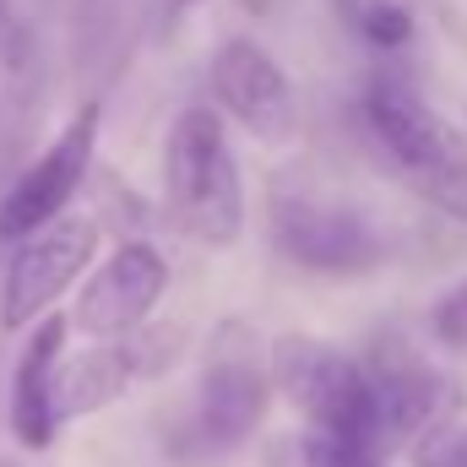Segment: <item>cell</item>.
<instances>
[{
  "label": "cell",
  "mask_w": 467,
  "mask_h": 467,
  "mask_svg": "<svg viewBox=\"0 0 467 467\" xmlns=\"http://www.w3.org/2000/svg\"><path fill=\"white\" fill-rule=\"evenodd\" d=\"M364 115L369 130L380 136V147L419 180V191L430 202H441L446 213L467 218V136L446 115H435L424 104V93L397 77V71H375L364 88Z\"/></svg>",
  "instance_id": "7a4b0ae2"
},
{
  "label": "cell",
  "mask_w": 467,
  "mask_h": 467,
  "mask_svg": "<svg viewBox=\"0 0 467 467\" xmlns=\"http://www.w3.org/2000/svg\"><path fill=\"white\" fill-rule=\"evenodd\" d=\"M272 402V358L244 321H223L202 353L196 375V435L213 451L244 446Z\"/></svg>",
  "instance_id": "277c9868"
},
{
  "label": "cell",
  "mask_w": 467,
  "mask_h": 467,
  "mask_svg": "<svg viewBox=\"0 0 467 467\" xmlns=\"http://www.w3.org/2000/svg\"><path fill=\"white\" fill-rule=\"evenodd\" d=\"M163 294H169V261L147 239H125L88 272V283L71 305V327L93 343L136 337Z\"/></svg>",
  "instance_id": "52a82bcc"
},
{
  "label": "cell",
  "mask_w": 467,
  "mask_h": 467,
  "mask_svg": "<svg viewBox=\"0 0 467 467\" xmlns=\"http://www.w3.org/2000/svg\"><path fill=\"white\" fill-rule=\"evenodd\" d=\"M266 358H272V391L288 408H299L316 435L375 451V397H369L364 358L332 348L321 337H305V332H283L266 348Z\"/></svg>",
  "instance_id": "3957f363"
},
{
  "label": "cell",
  "mask_w": 467,
  "mask_h": 467,
  "mask_svg": "<svg viewBox=\"0 0 467 467\" xmlns=\"http://www.w3.org/2000/svg\"><path fill=\"white\" fill-rule=\"evenodd\" d=\"M272 244L321 277H358L369 266H380L386 244L375 223L353 207L337 202H316V196H272Z\"/></svg>",
  "instance_id": "ba28073f"
},
{
  "label": "cell",
  "mask_w": 467,
  "mask_h": 467,
  "mask_svg": "<svg viewBox=\"0 0 467 467\" xmlns=\"http://www.w3.org/2000/svg\"><path fill=\"white\" fill-rule=\"evenodd\" d=\"M93 255H99V223L82 218V213L22 239L5 261V277H0V327L22 332V327L49 321L55 299L71 294L77 277H88Z\"/></svg>",
  "instance_id": "8992f818"
},
{
  "label": "cell",
  "mask_w": 467,
  "mask_h": 467,
  "mask_svg": "<svg viewBox=\"0 0 467 467\" xmlns=\"http://www.w3.org/2000/svg\"><path fill=\"white\" fill-rule=\"evenodd\" d=\"M353 27L364 33V44H375V49H402L408 38H413V16L397 5V0H353Z\"/></svg>",
  "instance_id": "5bb4252c"
},
{
  "label": "cell",
  "mask_w": 467,
  "mask_h": 467,
  "mask_svg": "<svg viewBox=\"0 0 467 467\" xmlns=\"http://www.w3.org/2000/svg\"><path fill=\"white\" fill-rule=\"evenodd\" d=\"M213 99L223 104V115L239 119L255 141L283 147L299 130V104H294V82L288 71L272 60V49H261L255 38H229L213 55Z\"/></svg>",
  "instance_id": "30bf717a"
},
{
  "label": "cell",
  "mask_w": 467,
  "mask_h": 467,
  "mask_svg": "<svg viewBox=\"0 0 467 467\" xmlns=\"http://www.w3.org/2000/svg\"><path fill=\"white\" fill-rule=\"evenodd\" d=\"M272 467H386V457L305 430V435H283V441L272 446Z\"/></svg>",
  "instance_id": "4fadbf2b"
},
{
  "label": "cell",
  "mask_w": 467,
  "mask_h": 467,
  "mask_svg": "<svg viewBox=\"0 0 467 467\" xmlns=\"http://www.w3.org/2000/svg\"><path fill=\"white\" fill-rule=\"evenodd\" d=\"M430 327L446 348H467V277L451 294H441V305L430 310Z\"/></svg>",
  "instance_id": "2e32d148"
},
{
  "label": "cell",
  "mask_w": 467,
  "mask_h": 467,
  "mask_svg": "<svg viewBox=\"0 0 467 467\" xmlns=\"http://www.w3.org/2000/svg\"><path fill=\"white\" fill-rule=\"evenodd\" d=\"M196 5H202V0H158V22L174 33V27H180V16H185V11H196Z\"/></svg>",
  "instance_id": "e0dca14e"
},
{
  "label": "cell",
  "mask_w": 467,
  "mask_h": 467,
  "mask_svg": "<svg viewBox=\"0 0 467 467\" xmlns=\"http://www.w3.org/2000/svg\"><path fill=\"white\" fill-rule=\"evenodd\" d=\"M364 375H369V397H375V451L380 457L391 446H402V441L419 446L424 435L451 424L457 397H462L441 369H430L402 343H380L364 358Z\"/></svg>",
  "instance_id": "9c48e42d"
},
{
  "label": "cell",
  "mask_w": 467,
  "mask_h": 467,
  "mask_svg": "<svg viewBox=\"0 0 467 467\" xmlns=\"http://www.w3.org/2000/svg\"><path fill=\"white\" fill-rule=\"evenodd\" d=\"M163 196H169V213H174L180 234H191L196 244H213V250L239 244V234H244V180H239V158H234L218 109L191 104L169 125Z\"/></svg>",
  "instance_id": "6da1fadb"
},
{
  "label": "cell",
  "mask_w": 467,
  "mask_h": 467,
  "mask_svg": "<svg viewBox=\"0 0 467 467\" xmlns=\"http://www.w3.org/2000/svg\"><path fill=\"white\" fill-rule=\"evenodd\" d=\"M163 353H169V343L141 337V332H136V337H119V343H93V348L71 353V358L60 364V386H55V413H60V424H66V419H88V413L119 402L141 375L163 369Z\"/></svg>",
  "instance_id": "8fae6325"
},
{
  "label": "cell",
  "mask_w": 467,
  "mask_h": 467,
  "mask_svg": "<svg viewBox=\"0 0 467 467\" xmlns=\"http://www.w3.org/2000/svg\"><path fill=\"white\" fill-rule=\"evenodd\" d=\"M413 467H467V424H441L413 446Z\"/></svg>",
  "instance_id": "9a60e30c"
},
{
  "label": "cell",
  "mask_w": 467,
  "mask_h": 467,
  "mask_svg": "<svg viewBox=\"0 0 467 467\" xmlns=\"http://www.w3.org/2000/svg\"><path fill=\"white\" fill-rule=\"evenodd\" d=\"M99 104H82L77 115L60 125V136L0 191V239L22 244L33 234H44L49 223L71 218L77 191L88 185L93 169V147H99Z\"/></svg>",
  "instance_id": "5b68a950"
},
{
  "label": "cell",
  "mask_w": 467,
  "mask_h": 467,
  "mask_svg": "<svg viewBox=\"0 0 467 467\" xmlns=\"http://www.w3.org/2000/svg\"><path fill=\"white\" fill-rule=\"evenodd\" d=\"M66 337L71 321L49 316L27 332L16 375H11V435L27 451H44L60 435V413H55V386H60V364H66Z\"/></svg>",
  "instance_id": "7c38bea8"
}]
</instances>
